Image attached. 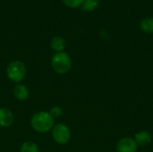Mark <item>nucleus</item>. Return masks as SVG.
Instances as JSON below:
<instances>
[{
  "instance_id": "nucleus-1",
  "label": "nucleus",
  "mask_w": 153,
  "mask_h": 152,
  "mask_svg": "<svg viewBox=\"0 0 153 152\" xmlns=\"http://www.w3.org/2000/svg\"><path fill=\"white\" fill-rule=\"evenodd\" d=\"M31 127L38 133H45L49 132L54 126V118L48 112L40 111L34 114L30 120Z\"/></svg>"
},
{
  "instance_id": "nucleus-2",
  "label": "nucleus",
  "mask_w": 153,
  "mask_h": 152,
  "mask_svg": "<svg viewBox=\"0 0 153 152\" xmlns=\"http://www.w3.org/2000/svg\"><path fill=\"white\" fill-rule=\"evenodd\" d=\"M51 65L53 69L58 74H65L72 68V60L70 56L65 52L56 53L52 59Z\"/></svg>"
},
{
  "instance_id": "nucleus-3",
  "label": "nucleus",
  "mask_w": 153,
  "mask_h": 152,
  "mask_svg": "<svg viewBox=\"0 0 153 152\" xmlns=\"http://www.w3.org/2000/svg\"><path fill=\"white\" fill-rule=\"evenodd\" d=\"M6 74L11 82L20 83L26 75V66L19 60L13 61L7 66Z\"/></svg>"
},
{
  "instance_id": "nucleus-4",
  "label": "nucleus",
  "mask_w": 153,
  "mask_h": 152,
  "mask_svg": "<svg viewBox=\"0 0 153 152\" xmlns=\"http://www.w3.org/2000/svg\"><path fill=\"white\" fill-rule=\"evenodd\" d=\"M52 137L58 144H66L71 138V132L65 124H57L52 129Z\"/></svg>"
},
{
  "instance_id": "nucleus-5",
  "label": "nucleus",
  "mask_w": 153,
  "mask_h": 152,
  "mask_svg": "<svg viewBox=\"0 0 153 152\" xmlns=\"http://www.w3.org/2000/svg\"><path fill=\"white\" fill-rule=\"evenodd\" d=\"M138 145L135 141L130 137H125L121 139L117 144V152H136Z\"/></svg>"
},
{
  "instance_id": "nucleus-6",
  "label": "nucleus",
  "mask_w": 153,
  "mask_h": 152,
  "mask_svg": "<svg viewBox=\"0 0 153 152\" xmlns=\"http://www.w3.org/2000/svg\"><path fill=\"white\" fill-rule=\"evenodd\" d=\"M14 121L13 112L7 108H0V126L9 127Z\"/></svg>"
},
{
  "instance_id": "nucleus-7",
  "label": "nucleus",
  "mask_w": 153,
  "mask_h": 152,
  "mask_svg": "<svg viewBox=\"0 0 153 152\" xmlns=\"http://www.w3.org/2000/svg\"><path fill=\"white\" fill-rule=\"evenodd\" d=\"M134 141L138 146L145 147L152 142V136L146 131H141L137 133L134 136Z\"/></svg>"
},
{
  "instance_id": "nucleus-8",
  "label": "nucleus",
  "mask_w": 153,
  "mask_h": 152,
  "mask_svg": "<svg viewBox=\"0 0 153 152\" xmlns=\"http://www.w3.org/2000/svg\"><path fill=\"white\" fill-rule=\"evenodd\" d=\"M13 96L20 101H23L25 99H27V98L29 97V90L28 88L22 83H18L14 89H13Z\"/></svg>"
},
{
  "instance_id": "nucleus-9",
  "label": "nucleus",
  "mask_w": 153,
  "mask_h": 152,
  "mask_svg": "<svg viewBox=\"0 0 153 152\" xmlns=\"http://www.w3.org/2000/svg\"><path fill=\"white\" fill-rule=\"evenodd\" d=\"M50 47L56 53L63 52L65 47V41L60 36H55L50 40Z\"/></svg>"
},
{
  "instance_id": "nucleus-10",
  "label": "nucleus",
  "mask_w": 153,
  "mask_h": 152,
  "mask_svg": "<svg viewBox=\"0 0 153 152\" xmlns=\"http://www.w3.org/2000/svg\"><path fill=\"white\" fill-rule=\"evenodd\" d=\"M141 29L143 31L148 34H152L153 33V17H147L142 20L140 23Z\"/></svg>"
},
{
  "instance_id": "nucleus-11",
  "label": "nucleus",
  "mask_w": 153,
  "mask_h": 152,
  "mask_svg": "<svg viewBox=\"0 0 153 152\" xmlns=\"http://www.w3.org/2000/svg\"><path fill=\"white\" fill-rule=\"evenodd\" d=\"M100 4V0H83L82 8L85 12H91L95 10Z\"/></svg>"
},
{
  "instance_id": "nucleus-12",
  "label": "nucleus",
  "mask_w": 153,
  "mask_h": 152,
  "mask_svg": "<svg viewBox=\"0 0 153 152\" xmlns=\"http://www.w3.org/2000/svg\"><path fill=\"white\" fill-rule=\"evenodd\" d=\"M21 152H39V146L33 142H25L20 148Z\"/></svg>"
},
{
  "instance_id": "nucleus-13",
  "label": "nucleus",
  "mask_w": 153,
  "mask_h": 152,
  "mask_svg": "<svg viewBox=\"0 0 153 152\" xmlns=\"http://www.w3.org/2000/svg\"><path fill=\"white\" fill-rule=\"evenodd\" d=\"M62 2L70 8H77L82 4L83 0H62Z\"/></svg>"
},
{
  "instance_id": "nucleus-14",
  "label": "nucleus",
  "mask_w": 153,
  "mask_h": 152,
  "mask_svg": "<svg viewBox=\"0 0 153 152\" xmlns=\"http://www.w3.org/2000/svg\"><path fill=\"white\" fill-rule=\"evenodd\" d=\"M48 113L50 114V116H51L53 118H58V117H60V116H62V114H63V109H62L60 107L56 106V107H53V108L50 109V111H49Z\"/></svg>"
}]
</instances>
